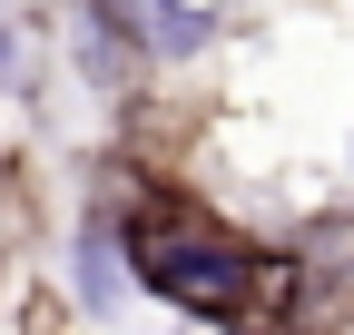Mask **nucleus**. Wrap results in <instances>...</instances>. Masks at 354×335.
<instances>
[{
	"mask_svg": "<svg viewBox=\"0 0 354 335\" xmlns=\"http://www.w3.org/2000/svg\"><path fill=\"white\" fill-rule=\"evenodd\" d=\"M128 246H138V276L158 286V296L197 306V316H236V306H246V286L266 276V266H256V246H236L227 227H207V217H177L167 197L128 217Z\"/></svg>",
	"mask_w": 354,
	"mask_h": 335,
	"instance_id": "1",
	"label": "nucleus"
},
{
	"mask_svg": "<svg viewBox=\"0 0 354 335\" xmlns=\"http://www.w3.org/2000/svg\"><path fill=\"white\" fill-rule=\"evenodd\" d=\"M118 20L138 30L158 60H187V50H207V30H216V0H118Z\"/></svg>",
	"mask_w": 354,
	"mask_h": 335,
	"instance_id": "2",
	"label": "nucleus"
},
{
	"mask_svg": "<svg viewBox=\"0 0 354 335\" xmlns=\"http://www.w3.org/2000/svg\"><path fill=\"white\" fill-rule=\"evenodd\" d=\"M0 60H10V30H0Z\"/></svg>",
	"mask_w": 354,
	"mask_h": 335,
	"instance_id": "3",
	"label": "nucleus"
}]
</instances>
